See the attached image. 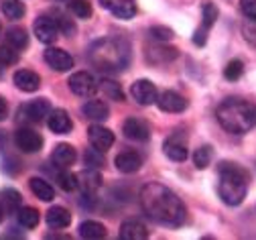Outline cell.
<instances>
[{"label":"cell","mask_w":256,"mask_h":240,"mask_svg":"<svg viewBox=\"0 0 256 240\" xmlns=\"http://www.w3.org/2000/svg\"><path fill=\"white\" fill-rule=\"evenodd\" d=\"M140 208L152 222L179 228L185 222V205L179 195L163 183H146L140 189Z\"/></svg>","instance_id":"obj_1"},{"label":"cell","mask_w":256,"mask_h":240,"mask_svg":"<svg viewBox=\"0 0 256 240\" xmlns=\"http://www.w3.org/2000/svg\"><path fill=\"white\" fill-rule=\"evenodd\" d=\"M90 63L102 74H118L130 65V45L122 37H104L90 45Z\"/></svg>","instance_id":"obj_2"},{"label":"cell","mask_w":256,"mask_h":240,"mask_svg":"<svg viewBox=\"0 0 256 240\" xmlns=\"http://www.w3.org/2000/svg\"><path fill=\"white\" fill-rule=\"evenodd\" d=\"M220 126L230 134H246L256 128V104L240 98H228L216 108Z\"/></svg>","instance_id":"obj_3"},{"label":"cell","mask_w":256,"mask_h":240,"mask_svg":"<svg viewBox=\"0 0 256 240\" xmlns=\"http://www.w3.org/2000/svg\"><path fill=\"white\" fill-rule=\"evenodd\" d=\"M248 171L238 165L224 161L218 167V195L226 205H240L248 193Z\"/></svg>","instance_id":"obj_4"},{"label":"cell","mask_w":256,"mask_h":240,"mask_svg":"<svg viewBox=\"0 0 256 240\" xmlns=\"http://www.w3.org/2000/svg\"><path fill=\"white\" fill-rule=\"evenodd\" d=\"M218 21V7L214 3H210V0H206L204 7H202V27L196 31V35H194V43L204 47L206 41H208V35H210V31L212 27L216 25Z\"/></svg>","instance_id":"obj_5"},{"label":"cell","mask_w":256,"mask_h":240,"mask_svg":"<svg viewBox=\"0 0 256 240\" xmlns=\"http://www.w3.org/2000/svg\"><path fill=\"white\" fill-rule=\"evenodd\" d=\"M49 114H51V104L45 98L33 100V102H28V104L18 108V118L28 120V122H37V124L43 122L45 118H49Z\"/></svg>","instance_id":"obj_6"},{"label":"cell","mask_w":256,"mask_h":240,"mask_svg":"<svg viewBox=\"0 0 256 240\" xmlns=\"http://www.w3.org/2000/svg\"><path fill=\"white\" fill-rule=\"evenodd\" d=\"M68 86L80 98H90V96L96 94V90L100 88L98 82L94 80V76L88 74V72H76V74H72L70 80H68Z\"/></svg>","instance_id":"obj_7"},{"label":"cell","mask_w":256,"mask_h":240,"mask_svg":"<svg viewBox=\"0 0 256 240\" xmlns=\"http://www.w3.org/2000/svg\"><path fill=\"white\" fill-rule=\"evenodd\" d=\"M122 132L128 141H134V143H146L150 139V126L144 118L138 116H130L126 118L122 124Z\"/></svg>","instance_id":"obj_8"},{"label":"cell","mask_w":256,"mask_h":240,"mask_svg":"<svg viewBox=\"0 0 256 240\" xmlns=\"http://www.w3.org/2000/svg\"><path fill=\"white\" fill-rule=\"evenodd\" d=\"M14 143L22 153H39L43 149V136L33 128H18L14 132Z\"/></svg>","instance_id":"obj_9"},{"label":"cell","mask_w":256,"mask_h":240,"mask_svg":"<svg viewBox=\"0 0 256 240\" xmlns=\"http://www.w3.org/2000/svg\"><path fill=\"white\" fill-rule=\"evenodd\" d=\"M130 94L134 98L136 104L140 106H150V104H156V100H158V90L152 82L148 80H138L132 84L130 88Z\"/></svg>","instance_id":"obj_10"},{"label":"cell","mask_w":256,"mask_h":240,"mask_svg":"<svg viewBox=\"0 0 256 240\" xmlns=\"http://www.w3.org/2000/svg\"><path fill=\"white\" fill-rule=\"evenodd\" d=\"M88 141L94 149H98L102 153H106L112 145H114V132L102 124H92L88 128Z\"/></svg>","instance_id":"obj_11"},{"label":"cell","mask_w":256,"mask_h":240,"mask_svg":"<svg viewBox=\"0 0 256 240\" xmlns=\"http://www.w3.org/2000/svg\"><path fill=\"white\" fill-rule=\"evenodd\" d=\"M33 31H35L37 39H39L41 43H45V45L55 43L57 37H59V33H61L53 17H39V19L35 21V25H33Z\"/></svg>","instance_id":"obj_12"},{"label":"cell","mask_w":256,"mask_h":240,"mask_svg":"<svg viewBox=\"0 0 256 240\" xmlns=\"http://www.w3.org/2000/svg\"><path fill=\"white\" fill-rule=\"evenodd\" d=\"M45 63L51 67V70L63 74V72H70L72 67H74V57L68 53V51H63L59 47H47L45 51Z\"/></svg>","instance_id":"obj_13"},{"label":"cell","mask_w":256,"mask_h":240,"mask_svg":"<svg viewBox=\"0 0 256 240\" xmlns=\"http://www.w3.org/2000/svg\"><path fill=\"white\" fill-rule=\"evenodd\" d=\"M156 106L161 112H169V114H179L187 108V100L173 92V90H165L163 94H158V100H156Z\"/></svg>","instance_id":"obj_14"},{"label":"cell","mask_w":256,"mask_h":240,"mask_svg":"<svg viewBox=\"0 0 256 240\" xmlns=\"http://www.w3.org/2000/svg\"><path fill=\"white\" fill-rule=\"evenodd\" d=\"M100 7L106 9L112 17L122 21H130L136 15L134 0H100Z\"/></svg>","instance_id":"obj_15"},{"label":"cell","mask_w":256,"mask_h":240,"mask_svg":"<svg viewBox=\"0 0 256 240\" xmlns=\"http://www.w3.org/2000/svg\"><path fill=\"white\" fill-rule=\"evenodd\" d=\"M120 238L122 240H146L148 238V228L144 222L136 218H128L120 226Z\"/></svg>","instance_id":"obj_16"},{"label":"cell","mask_w":256,"mask_h":240,"mask_svg":"<svg viewBox=\"0 0 256 240\" xmlns=\"http://www.w3.org/2000/svg\"><path fill=\"white\" fill-rule=\"evenodd\" d=\"M114 165H116V169L120 171V173L130 175V173H136V171L140 169L142 157L138 153H134V151H124V153H118L116 155Z\"/></svg>","instance_id":"obj_17"},{"label":"cell","mask_w":256,"mask_h":240,"mask_svg":"<svg viewBox=\"0 0 256 240\" xmlns=\"http://www.w3.org/2000/svg\"><path fill=\"white\" fill-rule=\"evenodd\" d=\"M78 183L82 187V193H98V189L102 187V175L98 169L86 167L78 175Z\"/></svg>","instance_id":"obj_18"},{"label":"cell","mask_w":256,"mask_h":240,"mask_svg":"<svg viewBox=\"0 0 256 240\" xmlns=\"http://www.w3.org/2000/svg\"><path fill=\"white\" fill-rule=\"evenodd\" d=\"M47 124H49V128H51V132H55V134H68V132H72V128H74V122H72L70 114L63 110V108L51 110V114H49V118H47Z\"/></svg>","instance_id":"obj_19"},{"label":"cell","mask_w":256,"mask_h":240,"mask_svg":"<svg viewBox=\"0 0 256 240\" xmlns=\"http://www.w3.org/2000/svg\"><path fill=\"white\" fill-rule=\"evenodd\" d=\"M12 82H14V86H16L18 90L28 92V94H30V92H37L39 86H41V78H39V74L30 72V70H18V72H14Z\"/></svg>","instance_id":"obj_20"},{"label":"cell","mask_w":256,"mask_h":240,"mask_svg":"<svg viewBox=\"0 0 256 240\" xmlns=\"http://www.w3.org/2000/svg\"><path fill=\"white\" fill-rule=\"evenodd\" d=\"M82 112L86 118H90L94 122H104L110 116V108L104 100H88L82 106Z\"/></svg>","instance_id":"obj_21"},{"label":"cell","mask_w":256,"mask_h":240,"mask_svg":"<svg viewBox=\"0 0 256 240\" xmlns=\"http://www.w3.org/2000/svg\"><path fill=\"white\" fill-rule=\"evenodd\" d=\"M76 159H78V153H76V149H74L72 145H68V143H59V145L53 149V155H51V161H53L57 167H61V169H68L70 165H74Z\"/></svg>","instance_id":"obj_22"},{"label":"cell","mask_w":256,"mask_h":240,"mask_svg":"<svg viewBox=\"0 0 256 240\" xmlns=\"http://www.w3.org/2000/svg\"><path fill=\"white\" fill-rule=\"evenodd\" d=\"M163 151H165V155L171 159V161H175V163H183L185 159H187V145L179 139V134H173L171 139H167L165 141V145H163Z\"/></svg>","instance_id":"obj_23"},{"label":"cell","mask_w":256,"mask_h":240,"mask_svg":"<svg viewBox=\"0 0 256 240\" xmlns=\"http://www.w3.org/2000/svg\"><path fill=\"white\" fill-rule=\"evenodd\" d=\"M45 220H47L49 228H57V230L68 228L72 224V216H70V212L66 208H63V205H53V208H49Z\"/></svg>","instance_id":"obj_24"},{"label":"cell","mask_w":256,"mask_h":240,"mask_svg":"<svg viewBox=\"0 0 256 240\" xmlns=\"http://www.w3.org/2000/svg\"><path fill=\"white\" fill-rule=\"evenodd\" d=\"M106 234H108V230L102 222L86 220L80 224V236L86 240H100V238H106Z\"/></svg>","instance_id":"obj_25"},{"label":"cell","mask_w":256,"mask_h":240,"mask_svg":"<svg viewBox=\"0 0 256 240\" xmlns=\"http://www.w3.org/2000/svg\"><path fill=\"white\" fill-rule=\"evenodd\" d=\"M20 193L12 187H4L2 191H0V205L4 208L6 214H16L20 210Z\"/></svg>","instance_id":"obj_26"},{"label":"cell","mask_w":256,"mask_h":240,"mask_svg":"<svg viewBox=\"0 0 256 240\" xmlns=\"http://www.w3.org/2000/svg\"><path fill=\"white\" fill-rule=\"evenodd\" d=\"M28 187H30V191H33L41 201H53V197H55L53 185L49 181L41 179V177H30L28 179Z\"/></svg>","instance_id":"obj_27"},{"label":"cell","mask_w":256,"mask_h":240,"mask_svg":"<svg viewBox=\"0 0 256 240\" xmlns=\"http://www.w3.org/2000/svg\"><path fill=\"white\" fill-rule=\"evenodd\" d=\"M0 9H2L4 17L10 19V21H18V19H22L24 13H26V7L20 3V0H2Z\"/></svg>","instance_id":"obj_28"},{"label":"cell","mask_w":256,"mask_h":240,"mask_svg":"<svg viewBox=\"0 0 256 240\" xmlns=\"http://www.w3.org/2000/svg\"><path fill=\"white\" fill-rule=\"evenodd\" d=\"M6 43L12 45L14 49H24L28 45V35H26V31L22 27H12L6 31Z\"/></svg>","instance_id":"obj_29"},{"label":"cell","mask_w":256,"mask_h":240,"mask_svg":"<svg viewBox=\"0 0 256 240\" xmlns=\"http://www.w3.org/2000/svg\"><path fill=\"white\" fill-rule=\"evenodd\" d=\"M16 220H18V224L22 226V228H37V224H39V212L35 210V208H30V205H24V208H20L18 212H16Z\"/></svg>","instance_id":"obj_30"},{"label":"cell","mask_w":256,"mask_h":240,"mask_svg":"<svg viewBox=\"0 0 256 240\" xmlns=\"http://www.w3.org/2000/svg\"><path fill=\"white\" fill-rule=\"evenodd\" d=\"M68 7L72 11V15L76 19H82V21H88L94 15V9H92V5L88 3V0H70Z\"/></svg>","instance_id":"obj_31"},{"label":"cell","mask_w":256,"mask_h":240,"mask_svg":"<svg viewBox=\"0 0 256 240\" xmlns=\"http://www.w3.org/2000/svg\"><path fill=\"white\" fill-rule=\"evenodd\" d=\"M53 19H55V23H57V27H59V31L63 33V35H68V37H74L76 35V23L70 19V17H66L63 13H59V11H55L53 13Z\"/></svg>","instance_id":"obj_32"},{"label":"cell","mask_w":256,"mask_h":240,"mask_svg":"<svg viewBox=\"0 0 256 240\" xmlns=\"http://www.w3.org/2000/svg\"><path fill=\"white\" fill-rule=\"evenodd\" d=\"M100 90L106 94V98L116 100V102H124V92H122L120 84H116L112 80H102L100 82Z\"/></svg>","instance_id":"obj_33"},{"label":"cell","mask_w":256,"mask_h":240,"mask_svg":"<svg viewBox=\"0 0 256 240\" xmlns=\"http://www.w3.org/2000/svg\"><path fill=\"white\" fill-rule=\"evenodd\" d=\"M242 74H244V63L240 59H232V61H228L226 67H224V78H226L228 82L240 80Z\"/></svg>","instance_id":"obj_34"},{"label":"cell","mask_w":256,"mask_h":240,"mask_svg":"<svg viewBox=\"0 0 256 240\" xmlns=\"http://www.w3.org/2000/svg\"><path fill=\"white\" fill-rule=\"evenodd\" d=\"M212 157H214L212 147H210V145H204V147L196 149V153H194V163H196L198 169H206V167H210Z\"/></svg>","instance_id":"obj_35"},{"label":"cell","mask_w":256,"mask_h":240,"mask_svg":"<svg viewBox=\"0 0 256 240\" xmlns=\"http://www.w3.org/2000/svg\"><path fill=\"white\" fill-rule=\"evenodd\" d=\"M57 181H59V187L63 189V191H76L78 187H80V183H78V175H74V173H70V171L66 169V171H61V173L57 175Z\"/></svg>","instance_id":"obj_36"},{"label":"cell","mask_w":256,"mask_h":240,"mask_svg":"<svg viewBox=\"0 0 256 240\" xmlns=\"http://www.w3.org/2000/svg\"><path fill=\"white\" fill-rule=\"evenodd\" d=\"M148 35H150L154 41H158V43H167V41H171V39H173L175 33H173L169 27L156 25V27H150V29H148Z\"/></svg>","instance_id":"obj_37"},{"label":"cell","mask_w":256,"mask_h":240,"mask_svg":"<svg viewBox=\"0 0 256 240\" xmlns=\"http://www.w3.org/2000/svg\"><path fill=\"white\" fill-rule=\"evenodd\" d=\"M18 61V49L12 45H2L0 47V65H14Z\"/></svg>","instance_id":"obj_38"},{"label":"cell","mask_w":256,"mask_h":240,"mask_svg":"<svg viewBox=\"0 0 256 240\" xmlns=\"http://www.w3.org/2000/svg\"><path fill=\"white\" fill-rule=\"evenodd\" d=\"M240 11L250 23H256V0H240Z\"/></svg>","instance_id":"obj_39"},{"label":"cell","mask_w":256,"mask_h":240,"mask_svg":"<svg viewBox=\"0 0 256 240\" xmlns=\"http://www.w3.org/2000/svg\"><path fill=\"white\" fill-rule=\"evenodd\" d=\"M84 159H86V167H94V169H98V167L104 163V159H102V151L94 149V147H92V151L86 153Z\"/></svg>","instance_id":"obj_40"},{"label":"cell","mask_w":256,"mask_h":240,"mask_svg":"<svg viewBox=\"0 0 256 240\" xmlns=\"http://www.w3.org/2000/svg\"><path fill=\"white\" fill-rule=\"evenodd\" d=\"M244 39L248 41V39H252V45H256V29H252V27H246L244 25Z\"/></svg>","instance_id":"obj_41"},{"label":"cell","mask_w":256,"mask_h":240,"mask_svg":"<svg viewBox=\"0 0 256 240\" xmlns=\"http://www.w3.org/2000/svg\"><path fill=\"white\" fill-rule=\"evenodd\" d=\"M8 116V104H6V100L0 96V120H4Z\"/></svg>","instance_id":"obj_42"},{"label":"cell","mask_w":256,"mask_h":240,"mask_svg":"<svg viewBox=\"0 0 256 240\" xmlns=\"http://www.w3.org/2000/svg\"><path fill=\"white\" fill-rule=\"evenodd\" d=\"M4 216H6V212H4V208H2V205H0V222L4 220Z\"/></svg>","instance_id":"obj_43"},{"label":"cell","mask_w":256,"mask_h":240,"mask_svg":"<svg viewBox=\"0 0 256 240\" xmlns=\"http://www.w3.org/2000/svg\"><path fill=\"white\" fill-rule=\"evenodd\" d=\"M0 29H2V27H0Z\"/></svg>","instance_id":"obj_44"}]
</instances>
